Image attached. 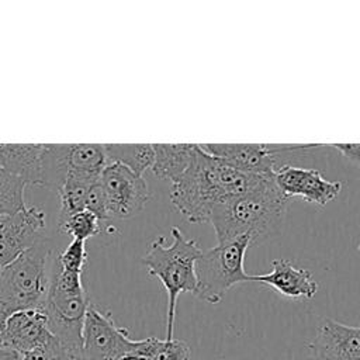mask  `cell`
Returning a JSON list of instances; mask_svg holds the SVG:
<instances>
[{"mask_svg":"<svg viewBox=\"0 0 360 360\" xmlns=\"http://www.w3.org/2000/svg\"><path fill=\"white\" fill-rule=\"evenodd\" d=\"M267 179L240 172L207 153L198 143L187 170L172 183L170 200L188 222H210L214 207L262 186Z\"/></svg>","mask_w":360,"mask_h":360,"instance_id":"obj_1","label":"cell"},{"mask_svg":"<svg viewBox=\"0 0 360 360\" xmlns=\"http://www.w3.org/2000/svg\"><path fill=\"white\" fill-rule=\"evenodd\" d=\"M287 200L274 179H267L262 186L217 204L210 222L218 242L249 236L256 243L266 238L281 222Z\"/></svg>","mask_w":360,"mask_h":360,"instance_id":"obj_2","label":"cell"},{"mask_svg":"<svg viewBox=\"0 0 360 360\" xmlns=\"http://www.w3.org/2000/svg\"><path fill=\"white\" fill-rule=\"evenodd\" d=\"M173 243L167 245L165 236H158L142 257L148 273L160 280L167 292L166 340H172L174 332V318L177 298L181 292L197 290L195 262L202 253L197 240L186 238L179 228H172Z\"/></svg>","mask_w":360,"mask_h":360,"instance_id":"obj_3","label":"cell"},{"mask_svg":"<svg viewBox=\"0 0 360 360\" xmlns=\"http://www.w3.org/2000/svg\"><path fill=\"white\" fill-rule=\"evenodd\" d=\"M51 248L42 236L0 270V328L8 316L27 309H42L49 290Z\"/></svg>","mask_w":360,"mask_h":360,"instance_id":"obj_4","label":"cell"},{"mask_svg":"<svg viewBox=\"0 0 360 360\" xmlns=\"http://www.w3.org/2000/svg\"><path fill=\"white\" fill-rule=\"evenodd\" d=\"M90 304L82 274L66 271L53 263L44 312L52 335L80 354L83 323Z\"/></svg>","mask_w":360,"mask_h":360,"instance_id":"obj_5","label":"cell"},{"mask_svg":"<svg viewBox=\"0 0 360 360\" xmlns=\"http://www.w3.org/2000/svg\"><path fill=\"white\" fill-rule=\"evenodd\" d=\"M252 243L249 236H242L202 250L195 262L194 295L208 304H218L233 285L252 281V276L245 271V253Z\"/></svg>","mask_w":360,"mask_h":360,"instance_id":"obj_6","label":"cell"},{"mask_svg":"<svg viewBox=\"0 0 360 360\" xmlns=\"http://www.w3.org/2000/svg\"><path fill=\"white\" fill-rule=\"evenodd\" d=\"M70 143H0V163L25 181L59 190L68 174Z\"/></svg>","mask_w":360,"mask_h":360,"instance_id":"obj_7","label":"cell"},{"mask_svg":"<svg viewBox=\"0 0 360 360\" xmlns=\"http://www.w3.org/2000/svg\"><path fill=\"white\" fill-rule=\"evenodd\" d=\"M84 360H115L139 347L141 340L128 336L127 329L118 328L110 312L90 304L83 323Z\"/></svg>","mask_w":360,"mask_h":360,"instance_id":"obj_8","label":"cell"},{"mask_svg":"<svg viewBox=\"0 0 360 360\" xmlns=\"http://www.w3.org/2000/svg\"><path fill=\"white\" fill-rule=\"evenodd\" d=\"M110 218L128 219L141 212L150 198L145 179L120 163H108L100 177Z\"/></svg>","mask_w":360,"mask_h":360,"instance_id":"obj_9","label":"cell"},{"mask_svg":"<svg viewBox=\"0 0 360 360\" xmlns=\"http://www.w3.org/2000/svg\"><path fill=\"white\" fill-rule=\"evenodd\" d=\"M214 158L250 174L273 177L277 169L276 155L287 150L307 149L319 145H274V143H200Z\"/></svg>","mask_w":360,"mask_h":360,"instance_id":"obj_10","label":"cell"},{"mask_svg":"<svg viewBox=\"0 0 360 360\" xmlns=\"http://www.w3.org/2000/svg\"><path fill=\"white\" fill-rule=\"evenodd\" d=\"M45 212L25 207L14 214L0 215V267L7 266L44 235Z\"/></svg>","mask_w":360,"mask_h":360,"instance_id":"obj_11","label":"cell"},{"mask_svg":"<svg viewBox=\"0 0 360 360\" xmlns=\"http://www.w3.org/2000/svg\"><path fill=\"white\" fill-rule=\"evenodd\" d=\"M273 179L287 198L301 197L305 201L321 207L335 200L342 190L340 181L326 180L319 170L291 165L277 167Z\"/></svg>","mask_w":360,"mask_h":360,"instance_id":"obj_12","label":"cell"},{"mask_svg":"<svg viewBox=\"0 0 360 360\" xmlns=\"http://www.w3.org/2000/svg\"><path fill=\"white\" fill-rule=\"evenodd\" d=\"M308 349L311 360H360V326L323 319Z\"/></svg>","mask_w":360,"mask_h":360,"instance_id":"obj_13","label":"cell"},{"mask_svg":"<svg viewBox=\"0 0 360 360\" xmlns=\"http://www.w3.org/2000/svg\"><path fill=\"white\" fill-rule=\"evenodd\" d=\"M52 336L48 318L42 309H27L13 314L0 328V346L21 356L38 347Z\"/></svg>","mask_w":360,"mask_h":360,"instance_id":"obj_14","label":"cell"},{"mask_svg":"<svg viewBox=\"0 0 360 360\" xmlns=\"http://www.w3.org/2000/svg\"><path fill=\"white\" fill-rule=\"evenodd\" d=\"M252 281L262 283L283 297L298 300H311L318 292V283L305 269H297L287 259H276L271 262V270L266 274L252 276Z\"/></svg>","mask_w":360,"mask_h":360,"instance_id":"obj_15","label":"cell"},{"mask_svg":"<svg viewBox=\"0 0 360 360\" xmlns=\"http://www.w3.org/2000/svg\"><path fill=\"white\" fill-rule=\"evenodd\" d=\"M108 165L105 148L101 143H70L68 174L65 180L93 186Z\"/></svg>","mask_w":360,"mask_h":360,"instance_id":"obj_16","label":"cell"},{"mask_svg":"<svg viewBox=\"0 0 360 360\" xmlns=\"http://www.w3.org/2000/svg\"><path fill=\"white\" fill-rule=\"evenodd\" d=\"M155 159L150 170L155 176L174 183L190 166L197 143H152Z\"/></svg>","mask_w":360,"mask_h":360,"instance_id":"obj_17","label":"cell"},{"mask_svg":"<svg viewBox=\"0 0 360 360\" xmlns=\"http://www.w3.org/2000/svg\"><path fill=\"white\" fill-rule=\"evenodd\" d=\"M108 163H120L136 174H143L150 169L155 159L153 145L150 143H105Z\"/></svg>","mask_w":360,"mask_h":360,"instance_id":"obj_18","label":"cell"},{"mask_svg":"<svg viewBox=\"0 0 360 360\" xmlns=\"http://www.w3.org/2000/svg\"><path fill=\"white\" fill-rule=\"evenodd\" d=\"M25 181L13 174L0 163V215L14 214L24 210Z\"/></svg>","mask_w":360,"mask_h":360,"instance_id":"obj_19","label":"cell"},{"mask_svg":"<svg viewBox=\"0 0 360 360\" xmlns=\"http://www.w3.org/2000/svg\"><path fill=\"white\" fill-rule=\"evenodd\" d=\"M143 352L149 360H190V347L179 339L160 340L158 338L143 339Z\"/></svg>","mask_w":360,"mask_h":360,"instance_id":"obj_20","label":"cell"},{"mask_svg":"<svg viewBox=\"0 0 360 360\" xmlns=\"http://www.w3.org/2000/svg\"><path fill=\"white\" fill-rule=\"evenodd\" d=\"M91 186L75 183L65 180L62 187L58 190L59 193V219L58 224L66 221L72 215L84 211V201H86V194Z\"/></svg>","mask_w":360,"mask_h":360,"instance_id":"obj_21","label":"cell"},{"mask_svg":"<svg viewBox=\"0 0 360 360\" xmlns=\"http://www.w3.org/2000/svg\"><path fill=\"white\" fill-rule=\"evenodd\" d=\"M59 231L69 235L72 239L86 242L89 238L97 235L101 229L100 219L89 211H80L66 221L58 224Z\"/></svg>","mask_w":360,"mask_h":360,"instance_id":"obj_22","label":"cell"},{"mask_svg":"<svg viewBox=\"0 0 360 360\" xmlns=\"http://www.w3.org/2000/svg\"><path fill=\"white\" fill-rule=\"evenodd\" d=\"M21 360H84V357L52 335L46 342L22 354Z\"/></svg>","mask_w":360,"mask_h":360,"instance_id":"obj_23","label":"cell"},{"mask_svg":"<svg viewBox=\"0 0 360 360\" xmlns=\"http://www.w3.org/2000/svg\"><path fill=\"white\" fill-rule=\"evenodd\" d=\"M86 262H87L86 242L76 240V239H72V242L55 259V263L60 269L66 271L77 273V274H83Z\"/></svg>","mask_w":360,"mask_h":360,"instance_id":"obj_24","label":"cell"},{"mask_svg":"<svg viewBox=\"0 0 360 360\" xmlns=\"http://www.w3.org/2000/svg\"><path fill=\"white\" fill-rule=\"evenodd\" d=\"M84 210L91 212L93 215H96L100 221H104V219L110 218L105 197H104L103 188L100 186V180L89 188V191L86 194Z\"/></svg>","mask_w":360,"mask_h":360,"instance_id":"obj_25","label":"cell"},{"mask_svg":"<svg viewBox=\"0 0 360 360\" xmlns=\"http://www.w3.org/2000/svg\"><path fill=\"white\" fill-rule=\"evenodd\" d=\"M330 146L335 148L345 159L360 166V143H332Z\"/></svg>","mask_w":360,"mask_h":360,"instance_id":"obj_26","label":"cell"},{"mask_svg":"<svg viewBox=\"0 0 360 360\" xmlns=\"http://www.w3.org/2000/svg\"><path fill=\"white\" fill-rule=\"evenodd\" d=\"M142 347H143V339L141 340V345H139V347L136 350L125 353V354H122L121 357H118L115 360H149Z\"/></svg>","mask_w":360,"mask_h":360,"instance_id":"obj_27","label":"cell"},{"mask_svg":"<svg viewBox=\"0 0 360 360\" xmlns=\"http://www.w3.org/2000/svg\"><path fill=\"white\" fill-rule=\"evenodd\" d=\"M0 360H21V354L11 349L0 346Z\"/></svg>","mask_w":360,"mask_h":360,"instance_id":"obj_28","label":"cell"}]
</instances>
